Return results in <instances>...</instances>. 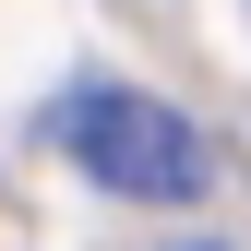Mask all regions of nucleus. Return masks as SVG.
I'll list each match as a JSON object with an SVG mask.
<instances>
[{"label": "nucleus", "mask_w": 251, "mask_h": 251, "mask_svg": "<svg viewBox=\"0 0 251 251\" xmlns=\"http://www.w3.org/2000/svg\"><path fill=\"white\" fill-rule=\"evenodd\" d=\"M60 144L72 168L120 203H203V132L168 96H132V84H72L60 96Z\"/></svg>", "instance_id": "1"}, {"label": "nucleus", "mask_w": 251, "mask_h": 251, "mask_svg": "<svg viewBox=\"0 0 251 251\" xmlns=\"http://www.w3.org/2000/svg\"><path fill=\"white\" fill-rule=\"evenodd\" d=\"M179 251H227V239H179Z\"/></svg>", "instance_id": "2"}]
</instances>
